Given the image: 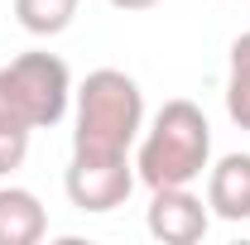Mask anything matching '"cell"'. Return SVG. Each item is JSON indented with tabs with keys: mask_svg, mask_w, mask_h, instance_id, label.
Wrapping results in <instances>:
<instances>
[{
	"mask_svg": "<svg viewBox=\"0 0 250 245\" xmlns=\"http://www.w3.org/2000/svg\"><path fill=\"white\" fill-rule=\"evenodd\" d=\"M212 168V125L197 101L173 96L154 111V121L140 130L135 178L149 187H192Z\"/></svg>",
	"mask_w": 250,
	"mask_h": 245,
	"instance_id": "obj_1",
	"label": "cell"
},
{
	"mask_svg": "<svg viewBox=\"0 0 250 245\" xmlns=\"http://www.w3.org/2000/svg\"><path fill=\"white\" fill-rule=\"evenodd\" d=\"M77 116H72V154H106L121 159L135 149L145 130V92L121 67H96L77 87Z\"/></svg>",
	"mask_w": 250,
	"mask_h": 245,
	"instance_id": "obj_2",
	"label": "cell"
},
{
	"mask_svg": "<svg viewBox=\"0 0 250 245\" xmlns=\"http://www.w3.org/2000/svg\"><path fill=\"white\" fill-rule=\"evenodd\" d=\"M72 72L58 53H20L0 67V121L20 130H48L67 116Z\"/></svg>",
	"mask_w": 250,
	"mask_h": 245,
	"instance_id": "obj_3",
	"label": "cell"
},
{
	"mask_svg": "<svg viewBox=\"0 0 250 245\" xmlns=\"http://www.w3.org/2000/svg\"><path fill=\"white\" fill-rule=\"evenodd\" d=\"M135 187V163L130 154L106 159V154H72L67 173H62V192L77 212H116Z\"/></svg>",
	"mask_w": 250,
	"mask_h": 245,
	"instance_id": "obj_4",
	"label": "cell"
},
{
	"mask_svg": "<svg viewBox=\"0 0 250 245\" xmlns=\"http://www.w3.org/2000/svg\"><path fill=\"white\" fill-rule=\"evenodd\" d=\"M149 236L164 245H197L212 226V207L192 187H154L149 212H145Z\"/></svg>",
	"mask_w": 250,
	"mask_h": 245,
	"instance_id": "obj_5",
	"label": "cell"
},
{
	"mask_svg": "<svg viewBox=\"0 0 250 245\" xmlns=\"http://www.w3.org/2000/svg\"><path fill=\"white\" fill-rule=\"evenodd\" d=\"M207 207L221 221H250V154H221L207 168Z\"/></svg>",
	"mask_w": 250,
	"mask_h": 245,
	"instance_id": "obj_6",
	"label": "cell"
},
{
	"mask_svg": "<svg viewBox=\"0 0 250 245\" xmlns=\"http://www.w3.org/2000/svg\"><path fill=\"white\" fill-rule=\"evenodd\" d=\"M48 212L29 187H0V245H39Z\"/></svg>",
	"mask_w": 250,
	"mask_h": 245,
	"instance_id": "obj_7",
	"label": "cell"
},
{
	"mask_svg": "<svg viewBox=\"0 0 250 245\" xmlns=\"http://www.w3.org/2000/svg\"><path fill=\"white\" fill-rule=\"evenodd\" d=\"M77 5L82 0H15V20L34 39H53L77 20Z\"/></svg>",
	"mask_w": 250,
	"mask_h": 245,
	"instance_id": "obj_8",
	"label": "cell"
},
{
	"mask_svg": "<svg viewBox=\"0 0 250 245\" xmlns=\"http://www.w3.org/2000/svg\"><path fill=\"white\" fill-rule=\"evenodd\" d=\"M226 116L250 130V29L231 43V67H226Z\"/></svg>",
	"mask_w": 250,
	"mask_h": 245,
	"instance_id": "obj_9",
	"label": "cell"
},
{
	"mask_svg": "<svg viewBox=\"0 0 250 245\" xmlns=\"http://www.w3.org/2000/svg\"><path fill=\"white\" fill-rule=\"evenodd\" d=\"M29 130H20V125H5L0 121V178L5 173H15L20 163H24V154H29Z\"/></svg>",
	"mask_w": 250,
	"mask_h": 245,
	"instance_id": "obj_10",
	"label": "cell"
},
{
	"mask_svg": "<svg viewBox=\"0 0 250 245\" xmlns=\"http://www.w3.org/2000/svg\"><path fill=\"white\" fill-rule=\"evenodd\" d=\"M111 10H125V15H140V10H154V5H164V0H106Z\"/></svg>",
	"mask_w": 250,
	"mask_h": 245,
	"instance_id": "obj_11",
	"label": "cell"
}]
</instances>
